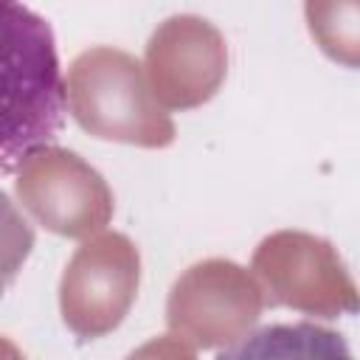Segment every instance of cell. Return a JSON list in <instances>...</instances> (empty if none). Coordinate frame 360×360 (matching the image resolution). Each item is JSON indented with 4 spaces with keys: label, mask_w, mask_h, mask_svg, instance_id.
I'll return each mask as SVG.
<instances>
[{
    "label": "cell",
    "mask_w": 360,
    "mask_h": 360,
    "mask_svg": "<svg viewBox=\"0 0 360 360\" xmlns=\"http://www.w3.org/2000/svg\"><path fill=\"white\" fill-rule=\"evenodd\" d=\"M3 169L51 143L65 121V93L48 22L25 6H3Z\"/></svg>",
    "instance_id": "1"
},
{
    "label": "cell",
    "mask_w": 360,
    "mask_h": 360,
    "mask_svg": "<svg viewBox=\"0 0 360 360\" xmlns=\"http://www.w3.org/2000/svg\"><path fill=\"white\" fill-rule=\"evenodd\" d=\"M217 360H357L343 335L312 321L270 323L217 354Z\"/></svg>",
    "instance_id": "2"
}]
</instances>
